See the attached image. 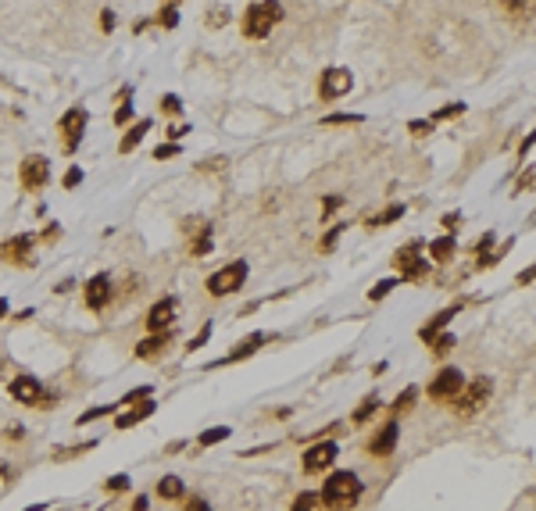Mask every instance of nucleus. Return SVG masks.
<instances>
[{
    "label": "nucleus",
    "mask_w": 536,
    "mask_h": 511,
    "mask_svg": "<svg viewBox=\"0 0 536 511\" xmlns=\"http://www.w3.org/2000/svg\"><path fill=\"white\" fill-rule=\"evenodd\" d=\"M525 190H536V168H529V172L515 182V193H525Z\"/></svg>",
    "instance_id": "nucleus-46"
},
{
    "label": "nucleus",
    "mask_w": 536,
    "mask_h": 511,
    "mask_svg": "<svg viewBox=\"0 0 536 511\" xmlns=\"http://www.w3.org/2000/svg\"><path fill=\"white\" fill-rule=\"evenodd\" d=\"M86 125H90V111L86 108H68L61 118H58V136H61V150L65 154H76L83 136H86Z\"/></svg>",
    "instance_id": "nucleus-5"
},
{
    "label": "nucleus",
    "mask_w": 536,
    "mask_h": 511,
    "mask_svg": "<svg viewBox=\"0 0 536 511\" xmlns=\"http://www.w3.org/2000/svg\"><path fill=\"white\" fill-rule=\"evenodd\" d=\"M532 279H536V265H529V269H525V272L518 276V287H529Z\"/></svg>",
    "instance_id": "nucleus-53"
},
{
    "label": "nucleus",
    "mask_w": 536,
    "mask_h": 511,
    "mask_svg": "<svg viewBox=\"0 0 536 511\" xmlns=\"http://www.w3.org/2000/svg\"><path fill=\"white\" fill-rule=\"evenodd\" d=\"M158 411V404L147 397V401H140V404H129V411H122V415H115V429H133V425H140L143 418H150Z\"/></svg>",
    "instance_id": "nucleus-17"
},
{
    "label": "nucleus",
    "mask_w": 536,
    "mask_h": 511,
    "mask_svg": "<svg viewBox=\"0 0 536 511\" xmlns=\"http://www.w3.org/2000/svg\"><path fill=\"white\" fill-rule=\"evenodd\" d=\"M404 215V204H390L383 215H376V218H368V229H376V225H390V222H397Z\"/></svg>",
    "instance_id": "nucleus-28"
},
{
    "label": "nucleus",
    "mask_w": 536,
    "mask_h": 511,
    "mask_svg": "<svg viewBox=\"0 0 536 511\" xmlns=\"http://www.w3.org/2000/svg\"><path fill=\"white\" fill-rule=\"evenodd\" d=\"M351 86H354V76H351V68H326L322 72V79H319V97L322 100H336V97H344V93H351Z\"/></svg>",
    "instance_id": "nucleus-11"
},
{
    "label": "nucleus",
    "mask_w": 536,
    "mask_h": 511,
    "mask_svg": "<svg viewBox=\"0 0 536 511\" xmlns=\"http://www.w3.org/2000/svg\"><path fill=\"white\" fill-rule=\"evenodd\" d=\"M118 100H122V104L115 108L111 122H115V125H133V115H136V111H133V86H122Z\"/></svg>",
    "instance_id": "nucleus-20"
},
{
    "label": "nucleus",
    "mask_w": 536,
    "mask_h": 511,
    "mask_svg": "<svg viewBox=\"0 0 536 511\" xmlns=\"http://www.w3.org/2000/svg\"><path fill=\"white\" fill-rule=\"evenodd\" d=\"M158 497H161V500H182V497H186L182 479H179V475H161V482H158Z\"/></svg>",
    "instance_id": "nucleus-21"
},
{
    "label": "nucleus",
    "mask_w": 536,
    "mask_h": 511,
    "mask_svg": "<svg viewBox=\"0 0 536 511\" xmlns=\"http://www.w3.org/2000/svg\"><path fill=\"white\" fill-rule=\"evenodd\" d=\"M186 511H211V504H207L204 497H190V500H186Z\"/></svg>",
    "instance_id": "nucleus-50"
},
{
    "label": "nucleus",
    "mask_w": 536,
    "mask_h": 511,
    "mask_svg": "<svg viewBox=\"0 0 536 511\" xmlns=\"http://www.w3.org/2000/svg\"><path fill=\"white\" fill-rule=\"evenodd\" d=\"M504 8L515 11V15H522V11H525V0H504Z\"/></svg>",
    "instance_id": "nucleus-54"
},
{
    "label": "nucleus",
    "mask_w": 536,
    "mask_h": 511,
    "mask_svg": "<svg viewBox=\"0 0 536 511\" xmlns=\"http://www.w3.org/2000/svg\"><path fill=\"white\" fill-rule=\"evenodd\" d=\"M158 108H161V115H168V118H179V115H182V100H179L175 93H165V97L158 100Z\"/></svg>",
    "instance_id": "nucleus-30"
},
{
    "label": "nucleus",
    "mask_w": 536,
    "mask_h": 511,
    "mask_svg": "<svg viewBox=\"0 0 536 511\" xmlns=\"http://www.w3.org/2000/svg\"><path fill=\"white\" fill-rule=\"evenodd\" d=\"M229 425H211V429H204L200 436H197V447H215V443H222V440H229Z\"/></svg>",
    "instance_id": "nucleus-24"
},
{
    "label": "nucleus",
    "mask_w": 536,
    "mask_h": 511,
    "mask_svg": "<svg viewBox=\"0 0 536 511\" xmlns=\"http://www.w3.org/2000/svg\"><path fill=\"white\" fill-rule=\"evenodd\" d=\"M418 250H422V243H411L408 250H397V258H393L401 279H408V283H415L429 272V258H418Z\"/></svg>",
    "instance_id": "nucleus-12"
},
{
    "label": "nucleus",
    "mask_w": 536,
    "mask_h": 511,
    "mask_svg": "<svg viewBox=\"0 0 536 511\" xmlns=\"http://www.w3.org/2000/svg\"><path fill=\"white\" fill-rule=\"evenodd\" d=\"M150 393H154V386H150V383H143V386H133L129 393H122V397H118V408H129V404H140V401H147Z\"/></svg>",
    "instance_id": "nucleus-26"
},
{
    "label": "nucleus",
    "mask_w": 536,
    "mask_h": 511,
    "mask_svg": "<svg viewBox=\"0 0 536 511\" xmlns=\"http://www.w3.org/2000/svg\"><path fill=\"white\" fill-rule=\"evenodd\" d=\"M93 447H97V443L90 440V443H79V447H65V450H54V458H58V461H68L72 454H86V450H93Z\"/></svg>",
    "instance_id": "nucleus-40"
},
{
    "label": "nucleus",
    "mask_w": 536,
    "mask_h": 511,
    "mask_svg": "<svg viewBox=\"0 0 536 511\" xmlns=\"http://www.w3.org/2000/svg\"><path fill=\"white\" fill-rule=\"evenodd\" d=\"M344 122L354 125V122H361V115H326L322 118V125H344Z\"/></svg>",
    "instance_id": "nucleus-43"
},
{
    "label": "nucleus",
    "mask_w": 536,
    "mask_h": 511,
    "mask_svg": "<svg viewBox=\"0 0 536 511\" xmlns=\"http://www.w3.org/2000/svg\"><path fill=\"white\" fill-rule=\"evenodd\" d=\"M344 229H347V225H333V229H329V232H326V236H322V250H333V247H336V239H340V232H344Z\"/></svg>",
    "instance_id": "nucleus-47"
},
{
    "label": "nucleus",
    "mask_w": 536,
    "mask_h": 511,
    "mask_svg": "<svg viewBox=\"0 0 536 511\" xmlns=\"http://www.w3.org/2000/svg\"><path fill=\"white\" fill-rule=\"evenodd\" d=\"M340 204H344V197H336V193H329V197H326V204H322V215H333V211H336Z\"/></svg>",
    "instance_id": "nucleus-49"
},
{
    "label": "nucleus",
    "mask_w": 536,
    "mask_h": 511,
    "mask_svg": "<svg viewBox=\"0 0 536 511\" xmlns=\"http://www.w3.org/2000/svg\"><path fill=\"white\" fill-rule=\"evenodd\" d=\"M154 26H161V29H179V8H175V4H161V11L154 15Z\"/></svg>",
    "instance_id": "nucleus-25"
},
{
    "label": "nucleus",
    "mask_w": 536,
    "mask_h": 511,
    "mask_svg": "<svg viewBox=\"0 0 536 511\" xmlns=\"http://www.w3.org/2000/svg\"><path fill=\"white\" fill-rule=\"evenodd\" d=\"M361 479H358V472H333L329 479H326V486H322V493H319V500L329 507V511H351L358 500H361Z\"/></svg>",
    "instance_id": "nucleus-1"
},
{
    "label": "nucleus",
    "mask_w": 536,
    "mask_h": 511,
    "mask_svg": "<svg viewBox=\"0 0 536 511\" xmlns=\"http://www.w3.org/2000/svg\"><path fill=\"white\" fill-rule=\"evenodd\" d=\"M47 507H51V504H47V500H40V504H29V507H22V511H47Z\"/></svg>",
    "instance_id": "nucleus-60"
},
{
    "label": "nucleus",
    "mask_w": 536,
    "mask_h": 511,
    "mask_svg": "<svg viewBox=\"0 0 536 511\" xmlns=\"http://www.w3.org/2000/svg\"><path fill=\"white\" fill-rule=\"evenodd\" d=\"M454 315H458V308H443V311H440V315H436L433 322H426V326L418 329V336H422V340L429 344V340H433V336H436V333H440V329H443V326H447V322H450Z\"/></svg>",
    "instance_id": "nucleus-22"
},
{
    "label": "nucleus",
    "mask_w": 536,
    "mask_h": 511,
    "mask_svg": "<svg viewBox=\"0 0 536 511\" xmlns=\"http://www.w3.org/2000/svg\"><path fill=\"white\" fill-rule=\"evenodd\" d=\"M150 26H154V19H136V22H133V33H147Z\"/></svg>",
    "instance_id": "nucleus-55"
},
{
    "label": "nucleus",
    "mask_w": 536,
    "mask_h": 511,
    "mask_svg": "<svg viewBox=\"0 0 536 511\" xmlns=\"http://www.w3.org/2000/svg\"><path fill=\"white\" fill-rule=\"evenodd\" d=\"M458 115H465V104H461V100H458V104H447V108H440V111H436V118H440V122L458 118Z\"/></svg>",
    "instance_id": "nucleus-42"
},
{
    "label": "nucleus",
    "mask_w": 536,
    "mask_h": 511,
    "mask_svg": "<svg viewBox=\"0 0 536 511\" xmlns=\"http://www.w3.org/2000/svg\"><path fill=\"white\" fill-rule=\"evenodd\" d=\"M115 411H118V401H115V404H104V408H90V411H83L76 422H79V425H86V422H97V418H104V415H115Z\"/></svg>",
    "instance_id": "nucleus-31"
},
{
    "label": "nucleus",
    "mask_w": 536,
    "mask_h": 511,
    "mask_svg": "<svg viewBox=\"0 0 536 511\" xmlns=\"http://www.w3.org/2000/svg\"><path fill=\"white\" fill-rule=\"evenodd\" d=\"M247 276H250L247 262H243V258H236V262H229L225 269H218L215 276H207V283H204V287H207V294H211V297H229V294L243 290Z\"/></svg>",
    "instance_id": "nucleus-3"
},
{
    "label": "nucleus",
    "mask_w": 536,
    "mask_h": 511,
    "mask_svg": "<svg viewBox=\"0 0 536 511\" xmlns=\"http://www.w3.org/2000/svg\"><path fill=\"white\" fill-rule=\"evenodd\" d=\"M397 436H401V429H397V422H386L372 440H368V454H376V458H386V454H393V447H397Z\"/></svg>",
    "instance_id": "nucleus-18"
},
{
    "label": "nucleus",
    "mask_w": 536,
    "mask_h": 511,
    "mask_svg": "<svg viewBox=\"0 0 536 511\" xmlns=\"http://www.w3.org/2000/svg\"><path fill=\"white\" fill-rule=\"evenodd\" d=\"M150 129H154V118H136V122L125 129V136H122L118 150H122V154H133V150L147 140V133H150Z\"/></svg>",
    "instance_id": "nucleus-19"
},
{
    "label": "nucleus",
    "mask_w": 536,
    "mask_h": 511,
    "mask_svg": "<svg viewBox=\"0 0 536 511\" xmlns=\"http://www.w3.org/2000/svg\"><path fill=\"white\" fill-rule=\"evenodd\" d=\"M529 225H536V211H532V215H529Z\"/></svg>",
    "instance_id": "nucleus-61"
},
{
    "label": "nucleus",
    "mask_w": 536,
    "mask_h": 511,
    "mask_svg": "<svg viewBox=\"0 0 536 511\" xmlns=\"http://www.w3.org/2000/svg\"><path fill=\"white\" fill-rule=\"evenodd\" d=\"M393 287H401V279H383V283H376V287L368 290V301H383Z\"/></svg>",
    "instance_id": "nucleus-34"
},
{
    "label": "nucleus",
    "mask_w": 536,
    "mask_h": 511,
    "mask_svg": "<svg viewBox=\"0 0 536 511\" xmlns=\"http://www.w3.org/2000/svg\"><path fill=\"white\" fill-rule=\"evenodd\" d=\"M54 236H61V225H58V222H51V225H47V232H43V239L51 243Z\"/></svg>",
    "instance_id": "nucleus-57"
},
{
    "label": "nucleus",
    "mask_w": 536,
    "mask_h": 511,
    "mask_svg": "<svg viewBox=\"0 0 536 511\" xmlns=\"http://www.w3.org/2000/svg\"><path fill=\"white\" fill-rule=\"evenodd\" d=\"M376 411H379V397H365V401L358 404V411H354V422H368Z\"/></svg>",
    "instance_id": "nucleus-32"
},
{
    "label": "nucleus",
    "mask_w": 536,
    "mask_h": 511,
    "mask_svg": "<svg viewBox=\"0 0 536 511\" xmlns=\"http://www.w3.org/2000/svg\"><path fill=\"white\" fill-rule=\"evenodd\" d=\"M264 340H268V333H250V336H243L222 361H215V365H236V361H247L250 354H257L261 347H264Z\"/></svg>",
    "instance_id": "nucleus-15"
},
{
    "label": "nucleus",
    "mask_w": 536,
    "mask_h": 511,
    "mask_svg": "<svg viewBox=\"0 0 536 511\" xmlns=\"http://www.w3.org/2000/svg\"><path fill=\"white\" fill-rule=\"evenodd\" d=\"M319 504H322V500H319V493L304 490V493H297V497H294V507H290V511H319Z\"/></svg>",
    "instance_id": "nucleus-29"
},
{
    "label": "nucleus",
    "mask_w": 536,
    "mask_h": 511,
    "mask_svg": "<svg viewBox=\"0 0 536 511\" xmlns=\"http://www.w3.org/2000/svg\"><path fill=\"white\" fill-rule=\"evenodd\" d=\"M429 258H433V262H440V265H443V262H450V258H454V236H440V239H433V243H429Z\"/></svg>",
    "instance_id": "nucleus-23"
},
{
    "label": "nucleus",
    "mask_w": 536,
    "mask_h": 511,
    "mask_svg": "<svg viewBox=\"0 0 536 511\" xmlns=\"http://www.w3.org/2000/svg\"><path fill=\"white\" fill-rule=\"evenodd\" d=\"M186 133H190V125H168V140H172V143H179Z\"/></svg>",
    "instance_id": "nucleus-51"
},
{
    "label": "nucleus",
    "mask_w": 536,
    "mask_h": 511,
    "mask_svg": "<svg viewBox=\"0 0 536 511\" xmlns=\"http://www.w3.org/2000/svg\"><path fill=\"white\" fill-rule=\"evenodd\" d=\"M104 490H108V493H125V490H129V475H125V472H118V475L104 479Z\"/></svg>",
    "instance_id": "nucleus-35"
},
{
    "label": "nucleus",
    "mask_w": 536,
    "mask_h": 511,
    "mask_svg": "<svg viewBox=\"0 0 536 511\" xmlns=\"http://www.w3.org/2000/svg\"><path fill=\"white\" fill-rule=\"evenodd\" d=\"M111 297H115V279H111L108 272H97V276H90V279H86V287H83V301H86V308H90V311H104V308L111 304Z\"/></svg>",
    "instance_id": "nucleus-9"
},
{
    "label": "nucleus",
    "mask_w": 536,
    "mask_h": 511,
    "mask_svg": "<svg viewBox=\"0 0 536 511\" xmlns=\"http://www.w3.org/2000/svg\"><path fill=\"white\" fill-rule=\"evenodd\" d=\"M415 397H418V390H415V386H408V390H404V393L397 397V404H393V411H397V415H401V411H408V408L415 404Z\"/></svg>",
    "instance_id": "nucleus-39"
},
{
    "label": "nucleus",
    "mask_w": 536,
    "mask_h": 511,
    "mask_svg": "<svg viewBox=\"0 0 536 511\" xmlns=\"http://www.w3.org/2000/svg\"><path fill=\"white\" fill-rule=\"evenodd\" d=\"M283 15H287V8L279 4V0H254V4L243 11L239 33H243L247 40H264L268 33L283 22Z\"/></svg>",
    "instance_id": "nucleus-2"
},
{
    "label": "nucleus",
    "mask_w": 536,
    "mask_h": 511,
    "mask_svg": "<svg viewBox=\"0 0 536 511\" xmlns=\"http://www.w3.org/2000/svg\"><path fill=\"white\" fill-rule=\"evenodd\" d=\"M461 386H465V376H461L458 368H443V372L429 383V397H433V401H454V397L461 393Z\"/></svg>",
    "instance_id": "nucleus-13"
},
{
    "label": "nucleus",
    "mask_w": 536,
    "mask_h": 511,
    "mask_svg": "<svg viewBox=\"0 0 536 511\" xmlns=\"http://www.w3.org/2000/svg\"><path fill=\"white\" fill-rule=\"evenodd\" d=\"M11 315V304H8V297H0V322H4Z\"/></svg>",
    "instance_id": "nucleus-58"
},
{
    "label": "nucleus",
    "mask_w": 536,
    "mask_h": 511,
    "mask_svg": "<svg viewBox=\"0 0 536 511\" xmlns=\"http://www.w3.org/2000/svg\"><path fill=\"white\" fill-rule=\"evenodd\" d=\"M229 165V158H211V161H200L197 165V172H204V175H215L218 168H225Z\"/></svg>",
    "instance_id": "nucleus-41"
},
{
    "label": "nucleus",
    "mask_w": 536,
    "mask_h": 511,
    "mask_svg": "<svg viewBox=\"0 0 536 511\" xmlns=\"http://www.w3.org/2000/svg\"><path fill=\"white\" fill-rule=\"evenodd\" d=\"M179 154H182V143H172V140H168V143H161V147L154 150V161H168V158H179Z\"/></svg>",
    "instance_id": "nucleus-33"
},
{
    "label": "nucleus",
    "mask_w": 536,
    "mask_h": 511,
    "mask_svg": "<svg viewBox=\"0 0 536 511\" xmlns=\"http://www.w3.org/2000/svg\"><path fill=\"white\" fill-rule=\"evenodd\" d=\"M168 344H172V329H165V333H147V336L136 344V358L154 361V358H161V354L168 351Z\"/></svg>",
    "instance_id": "nucleus-16"
},
{
    "label": "nucleus",
    "mask_w": 536,
    "mask_h": 511,
    "mask_svg": "<svg viewBox=\"0 0 536 511\" xmlns=\"http://www.w3.org/2000/svg\"><path fill=\"white\" fill-rule=\"evenodd\" d=\"M22 436H26V429H22L19 422H11V425H8V440H22Z\"/></svg>",
    "instance_id": "nucleus-56"
},
{
    "label": "nucleus",
    "mask_w": 536,
    "mask_h": 511,
    "mask_svg": "<svg viewBox=\"0 0 536 511\" xmlns=\"http://www.w3.org/2000/svg\"><path fill=\"white\" fill-rule=\"evenodd\" d=\"M225 22H229V8H211V11H207V26H211V29H222Z\"/></svg>",
    "instance_id": "nucleus-37"
},
{
    "label": "nucleus",
    "mask_w": 536,
    "mask_h": 511,
    "mask_svg": "<svg viewBox=\"0 0 536 511\" xmlns=\"http://www.w3.org/2000/svg\"><path fill=\"white\" fill-rule=\"evenodd\" d=\"M532 147H536V129H532V133H529V136L522 140V147H518V158H525V154H529Z\"/></svg>",
    "instance_id": "nucleus-52"
},
{
    "label": "nucleus",
    "mask_w": 536,
    "mask_h": 511,
    "mask_svg": "<svg viewBox=\"0 0 536 511\" xmlns=\"http://www.w3.org/2000/svg\"><path fill=\"white\" fill-rule=\"evenodd\" d=\"M340 458V447L333 443V440H326V443H315V447H308L304 450V472L308 475H315V472H326L333 461Z\"/></svg>",
    "instance_id": "nucleus-14"
},
{
    "label": "nucleus",
    "mask_w": 536,
    "mask_h": 511,
    "mask_svg": "<svg viewBox=\"0 0 536 511\" xmlns=\"http://www.w3.org/2000/svg\"><path fill=\"white\" fill-rule=\"evenodd\" d=\"M175 311H179V297H161L150 304L143 326L147 333H165V329H175Z\"/></svg>",
    "instance_id": "nucleus-10"
},
{
    "label": "nucleus",
    "mask_w": 536,
    "mask_h": 511,
    "mask_svg": "<svg viewBox=\"0 0 536 511\" xmlns=\"http://www.w3.org/2000/svg\"><path fill=\"white\" fill-rule=\"evenodd\" d=\"M429 344H433V351H436V354H447V351L454 347V336H450V333H436Z\"/></svg>",
    "instance_id": "nucleus-38"
},
{
    "label": "nucleus",
    "mask_w": 536,
    "mask_h": 511,
    "mask_svg": "<svg viewBox=\"0 0 536 511\" xmlns=\"http://www.w3.org/2000/svg\"><path fill=\"white\" fill-rule=\"evenodd\" d=\"M490 393H493V383L483 376V379H472L468 386H461V393L454 397V411L458 415H475L486 401H490Z\"/></svg>",
    "instance_id": "nucleus-8"
},
{
    "label": "nucleus",
    "mask_w": 536,
    "mask_h": 511,
    "mask_svg": "<svg viewBox=\"0 0 536 511\" xmlns=\"http://www.w3.org/2000/svg\"><path fill=\"white\" fill-rule=\"evenodd\" d=\"M165 4H175V8H179V4H182V0H165Z\"/></svg>",
    "instance_id": "nucleus-62"
},
{
    "label": "nucleus",
    "mask_w": 536,
    "mask_h": 511,
    "mask_svg": "<svg viewBox=\"0 0 536 511\" xmlns=\"http://www.w3.org/2000/svg\"><path fill=\"white\" fill-rule=\"evenodd\" d=\"M100 33H115V11L111 8L100 11Z\"/></svg>",
    "instance_id": "nucleus-48"
},
{
    "label": "nucleus",
    "mask_w": 536,
    "mask_h": 511,
    "mask_svg": "<svg viewBox=\"0 0 536 511\" xmlns=\"http://www.w3.org/2000/svg\"><path fill=\"white\" fill-rule=\"evenodd\" d=\"M33 247H36L33 232H15V236H8L0 243V262L15 265V269H29L33 265Z\"/></svg>",
    "instance_id": "nucleus-6"
},
{
    "label": "nucleus",
    "mask_w": 536,
    "mask_h": 511,
    "mask_svg": "<svg viewBox=\"0 0 536 511\" xmlns=\"http://www.w3.org/2000/svg\"><path fill=\"white\" fill-rule=\"evenodd\" d=\"M0 372H4V361H0Z\"/></svg>",
    "instance_id": "nucleus-63"
},
{
    "label": "nucleus",
    "mask_w": 536,
    "mask_h": 511,
    "mask_svg": "<svg viewBox=\"0 0 536 511\" xmlns=\"http://www.w3.org/2000/svg\"><path fill=\"white\" fill-rule=\"evenodd\" d=\"M408 133H411V136H429V133H433V122L415 118V122H408Z\"/></svg>",
    "instance_id": "nucleus-44"
},
{
    "label": "nucleus",
    "mask_w": 536,
    "mask_h": 511,
    "mask_svg": "<svg viewBox=\"0 0 536 511\" xmlns=\"http://www.w3.org/2000/svg\"><path fill=\"white\" fill-rule=\"evenodd\" d=\"M61 182H65V190H76V186L83 182V168H79V165H72V168L65 172V179H61Z\"/></svg>",
    "instance_id": "nucleus-45"
},
{
    "label": "nucleus",
    "mask_w": 536,
    "mask_h": 511,
    "mask_svg": "<svg viewBox=\"0 0 536 511\" xmlns=\"http://www.w3.org/2000/svg\"><path fill=\"white\" fill-rule=\"evenodd\" d=\"M211 329H215V326L207 322V326H204V329H200V333H197V336H193L190 344H186V354H193V351H200V347H204V344L211 340Z\"/></svg>",
    "instance_id": "nucleus-36"
},
{
    "label": "nucleus",
    "mask_w": 536,
    "mask_h": 511,
    "mask_svg": "<svg viewBox=\"0 0 536 511\" xmlns=\"http://www.w3.org/2000/svg\"><path fill=\"white\" fill-rule=\"evenodd\" d=\"M8 393H11V401H19V404H26V408H54V393H47L43 390V383L36 379V376H15L11 379V386H8Z\"/></svg>",
    "instance_id": "nucleus-4"
},
{
    "label": "nucleus",
    "mask_w": 536,
    "mask_h": 511,
    "mask_svg": "<svg viewBox=\"0 0 536 511\" xmlns=\"http://www.w3.org/2000/svg\"><path fill=\"white\" fill-rule=\"evenodd\" d=\"M207 250H211V225H204V229L193 236V243H190V254H193V258H204Z\"/></svg>",
    "instance_id": "nucleus-27"
},
{
    "label": "nucleus",
    "mask_w": 536,
    "mask_h": 511,
    "mask_svg": "<svg viewBox=\"0 0 536 511\" xmlns=\"http://www.w3.org/2000/svg\"><path fill=\"white\" fill-rule=\"evenodd\" d=\"M129 511H147V497H136V500H133V507H129Z\"/></svg>",
    "instance_id": "nucleus-59"
},
{
    "label": "nucleus",
    "mask_w": 536,
    "mask_h": 511,
    "mask_svg": "<svg viewBox=\"0 0 536 511\" xmlns=\"http://www.w3.org/2000/svg\"><path fill=\"white\" fill-rule=\"evenodd\" d=\"M19 182H22L26 193H40V190L51 182V161H47L43 154L22 158V165H19Z\"/></svg>",
    "instance_id": "nucleus-7"
}]
</instances>
